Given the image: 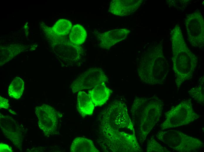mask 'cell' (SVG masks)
Here are the masks:
<instances>
[{
	"instance_id": "obj_1",
	"label": "cell",
	"mask_w": 204,
	"mask_h": 152,
	"mask_svg": "<svg viewBox=\"0 0 204 152\" xmlns=\"http://www.w3.org/2000/svg\"><path fill=\"white\" fill-rule=\"evenodd\" d=\"M99 125L100 144L106 151L142 152L127 106L116 99L101 114Z\"/></svg>"
},
{
	"instance_id": "obj_2",
	"label": "cell",
	"mask_w": 204,
	"mask_h": 152,
	"mask_svg": "<svg viewBox=\"0 0 204 152\" xmlns=\"http://www.w3.org/2000/svg\"><path fill=\"white\" fill-rule=\"evenodd\" d=\"M171 39L173 70L175 83L179 88L193 77L198 58L188 47L179 25H176L171 30Z\"/></svg>"
},
{
	"instance_id": "obj_3",
	"label": "cell",
	"mask_w": 204,
	"mask_h": 152,
	"mask_svg": "<svg viewBox=\"0 0 204 152\" xmlns=\"http://www.w3.org/2000/svg\"><path fill=\"white\" fill-rule=\"evenodd\" d=\"M162 101L155 96L136 97L131 109V119L137 128V139L143 143L156 124L159 121L163 109Z\"/></svg>"
},
{
	"instance_id": "obj_4",
	"label": "cell",
	"mask_w": 204,
	"mask_h": 152,
	"mask_svg": "<svg viewBox=\"0 0 204 152\" xmlns=\"http://www.w3.org/2000/svg\"><path fill=\"white\" fill-rule=\"evenodd\" d=\"M169 70L168 62L160 44L144 56L138 69L140 80L149 85H162L165 82Z\"/></svg>"
},
{
	"instance_id": "obj_5",
	"label": "cell",
	"mask_w": 204,
	"mask_h": 152,
	"mask_svg": "<svg viewBox=\"0 0 204 152\" xmlns=\"http://www.w3.org/2000/svg\"><path fill=\"white\" fill-rule=\"evenodd\" d=\"M156 135L159 140L169 147L180 152L197 151L203 147V142L198 139L179 130L159 131Z\"/></svg>"
},
{
	"instance_id": "obj_6",
	"label": "cell",
	"mask_w": 204,
	"mask_h": 152,
	"mask_svg": "<svg viewBox=\"0 0 204 152\" xmlns=\"http://www.w3.org/2000/svg\"><path fill=\"white\" fill-rule=\"evenodd\" d=\"M199 115L193 109L191 99L182 101L172 107L165 114V119L161 124L162 130L187 125L198 119Z\"/></svg>"
},
{
	"instance_id": "obj_7",
	"label": "cell",
	"mask_w": 204,
	"mask_h": 152,
	"mask_svg": "<svg viewBox=\"0 0 204 152\" xmlns=\"http://www.w3.org/2000/svg\"><path fill=\"white\" fill-rule=\"evenodd\" d=\"M185 24L188 41L193 47L202 49L204 46V20L199 11L188 14Z\"/></svg>"
},
{
	"instance_id": "obj_8",
	"label": "cell",
	"mask_w": 204,
	"mask_h": 152,
	"mask_svg": "<svg viewBox=\"0 0 204 152\" xmlns=\"http://www.w3.org/2000/svg\"><path fill=\"white\" fill-rule=\"evenodd\" d=\"M35 113L38 126L44 134L47 137L55 134L62 115L53 108L45 104L36 107Z\"/></svg>"
},
{
	"instance_id": "obj_9",
	"label": "cell",
	"mask_w": 204,
	"mask_h": 152,
	"mask_svg": "<svg viewBox=\"0 0 204 152\" xmlns=\"http://www.w3.org/2000/svg\"><path fill=\"white\" fill-rule=\"evenodd\" d=\"M108 78L100 68H90L81 74L72 83L71 88L75 93L85 89L94 87L108 81Z\"/></svg>"
},
{
	"instance_id": "obj_10",
	"label": "cell",
	"mask_w": 204,
	"mask_h": 152,
	"mask_svg": "<svg viewBox=\"0 0 204 152\" xmlns=\"http://www.w3.org/2000/svg\"><path fill=\"white\" fill-rule=\"evenodd\" d=\"M0 126L5 136L21 150L23 135L22 129L19 124L11 117L0 113Z\"/></svg>"
},
{
	"instance_id": "obj_11",
	"label": "cell",
	"mask_w": 204,
	"mask_h": 152,
	"mask_svg": "<svg viewBox=\"0 0 204 152\" xmlns=\"http://www.w3.org/2000/svg\"><path fill=\"white\" fill-rule=\"evenodd\" d=\"M143 0H113L110 3L109 11L120 16L127 15L135 12L140 7Z\"/></svg>"
},
{
	"instance_id": "obj_12",
	"label": "cell",
	"mask_w": 204,
	"mask_h": 152,
	"mask_svg": "<svg viewBox=\"0 0 204 152\" xmlns=\"http://www.w3.org/2000/svg\"><path fill=\"white\" fill-rule=\"evenodd\" d=\"M130 31L126 28L116 29L100 34L98 36L100 46L108 49L115 44L126 38Z\"/></svg>"
},
{
	"instance_id": "obj_13",
	"label": "cell",
	"mask_w": 204,
	"mask_h": 152,
	"mask_svg": "<svg viewBox=\"0 0 204 152\" xmlns=\"http://www.w3.org/2000/svg\"><path fill=\"white\" fill-rule=\"evenodd\" d=\"M112 91L105 83L98 85L89 91L88 94L95 106L104 104L108 99Z\"/></svg>"
},
{
	"instance_id": "obj_14",
	"label": "cell",
	"mask_w": 204,
	"mask_h": 152,
	"mask_svg": "<svg viewBox=\"0 0 204 152\" xmlns=\"http://www.w3.org/2000/svg\"><path fill=\"white\" fill-rule=\"evenodd\" d=\"M77 102V109L81 115L85 116L93 114L95 106L88 94L84 91H79Z\"/></svg>"
},
{
	"instance_id": "obj_15",
	"label": "cell",
	"mask_w": 204,
	"mask_h": 152,
	"mask_svg": "<svg viewBox=\"0 0 204 152\" xmlns=\"http://www.w3.org/2000/svg\"><path fill=\"white\" fill-rule=\"evenodd\" d=\"M70 151L71 152H99L91 140L77 137L73 141Z\"/></svg>"
},
{
	"instance_id": "obj_16",
	"label": "cell",
	"mask_w": 204,
	"mask_h": 152,
	"mask_svg": "<svg viewBox=\"0 0 204 152\" xmlns=\"http://www.w3.org/2000/svg\"><path fill=\"white\" fill-rule=\"evenodd\" d=\"M86 36V31L83 27L80 25L76 24L72 27L69 37L72 44L79 46L84 42Z\"/></svg>"
},
{
	"instance_id": "obj_17",
	"label": "cell",
	"mask_w": 204,
	"mask_h": 152,
	"mask_svg": "<svg viewBox=\"0 0 204 152\" xmlns=\"http://www.w3.org/2000/svg\"><path fill=\"white\" fill-rule=\"evenodd\" d=\"M24 89V82L20 77H15L10 84L8 88V94L12 98L19 99L22 96Z\"/></svg>"
},
{
	"instance_id": "obj_18",
	"label": "cell",
	"mask_w": 204,
	"mask_h": 152,
	"mask_svg": "<svg viewBox=\"0 0 204 152\" xmlns=\"http://www.w3.org/2000/svg\"><path fill=\"white\" fill-rule=\"evenodd\" d=\"M204 76H202L199 78L198 86L191 88L188 92L190 96L199 104H204Z\"/></svg>"
},
{
	"instance_id": "obj_19",
	"label": "cell",
	"mask_w": 204,
	"mask_h": 152,
	"mask_svg": "<svg viewBox=\"0 0 204 152\" xmlns=\"http://www.w3.org/2000/svg\"><path fill=\"white\" fill-rule=\"evenodd\" d=\"M72 27L71 22L65 19H60L54 25L52 29L58 35H66L69 32Z\"/></svg>"
},
{
	"instance_id": "obj_20",
	"label": "cell",
	"mask_w": 204,
	"mask_h": 152,
	"mask_svg": "<svg viewBox=\"0 0 204 152\" xmlns=\"http://www.w3.org/2000/svg\"><path fill=\"white\" fill-rule=\"evenodd\" d=\"M146 151L147 152H169L167 149L162 146L153 138L148 141Z\"/></svg>"
},
{
	"instance_id": "obj_21",
	"label": "cell",
	"mask_w": 204,
	"mask_h": 152,
	"mask_svg": "<svg viewBox=\"0 0 204 152\" xmlns=\"http://www.w3.org/2000/svg\"><path fill=\"white\" fill-rule=\"evenodd\" d=\"M9 107L8 100L3 97L0 96V108H3L5 109H8Z\"/></svg>"
},
{
	"instance_id": "obj_22",
	"label": "cell",
	"mask_w": 204,
	"mask_h": 152,
	"mask_svg": "<svg viewBox=\"0 0 204 152\" xmlns=\"http://www.w3.org/2000/svg\"><path fill=\"white\" fill-rule=\"evenodd\" d=\"M0 152H11L13 151L11 147L5 143L1 142L0 144Z\"/></svg>"
}]
</instances>
